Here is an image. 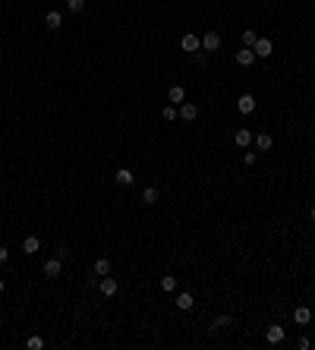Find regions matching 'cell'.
Here are the masks:
<instances>
[{"instance_id": "obj_1", "label": "cell", "mask_w": 315, "mask_h": 350, "mask_svg": "<svg viewBox=\"0 0 315 350\" xmlns=\"http://www.w3.org/2000/svg\"><path fill=\"white\" fill-rule=\"evenodd\" d=\"M98 291H101V293H104V297H107V300H111V297H117V291H120V284H117V278H111V274H104V278H101V281H98Z\"/></svg>"}, {"instance_id": "obj_2", "label": "cell", "mask_w": 315, "mask_h": 350, "mask_svg": "<svg viewBox=\"0 0 315 350\" xmlns=\"http://www.w3.org/2000/svg\"><path fill=\"white\" fill-rule=\"evenodd\" d=\"M44 278H60V272H63V259H60V255H54V259H48L44 262Z\"/></svg>"}, {"instance_id": "obj_3", "label": "cell", "mask_w": 315, "mask_h": 350, "mask_svg": "<svg viewBox=\"0 0 315 350\" xmlns=\"http://www.w3.org/2000/svg\"><path fill=\"white\" fill-rule=\"evenodd\" d=\"M177 117H180V120H186V123H192V120L199 117V107L192 104V101H183V104L177 107Z\"/></svg>"}, {"instance_id": "obj_4", "label": "cell", "mask_w": 315, "mask_h": 350, "mask_svg": "<svg viewBox=\"0 0 315 350\" xmlns=\"http://www.w3.org/2000/svg\"><path fill=\"white\" fill-rule=\"evenodd\" d=\"M202 51H208V54L221 51V35H218V32H205V35H202Z\"/></svg>"}, {"instance_id": "obj_5", "label": "cell", "mask_w": 315, "mask_h": 350, "mask_svg": "<svg viewBox=\"0 0 315 350\" xmlns=\"http://www.w3.org/2000/svg\"><path fill=\"white\" fill-rule=\"evenodd\" d=\"M256 104H259V101H256V95H249V92L237 98V111L240 114H252V111H256Z\"/></svg>"}, {"instance_id": "obj_6", "label": "cell", "mask_w": 315, "mask_h": 350, "mask_svg": "<svg viewBox=\"0 0 315 350\" xmlns=\"http://www.w3.org/2000/svg\"><path fill=\"white\" fill-rule=\"evenodd\" d=\"M180 48H183L186 54H199V48H202V38H199V35H192V32H189V35H183Z\"/></svg>"}, {"instance_id": "obj_7", "label": "cell", "mask_w": 315, "mask_h": 350, "mask_svg": "<svg viewBox=\"0 0 315 350\" xmlns=\"http://www.w3.org/2000/svg\"><path fill=\"white\" fill-rule=\"evenodd\" d=\"M252 51H256V57H271V54H274V44H271V38H259V41L256 44H252Z\"/></svg>"}, {"instance_id": "obj_8", "label": "cell", "mask_w": 315, "mask_h": 350, "mask_svg": "<svg viewBox=\"0 0 315 350\" xmlns=\"http://www.w3.org/2000/svg\"><path fill=\"white\" fill-rule=\"evenodd\" d=\"M233 142H237V149H249L252 145V133L246 130V126H240V130L233 133Z\"/></svg>"}, {"instance_id": "obj_9", "label": "cell", "mask_w": 315, "mask_h": 350, "mask_svg": "<svg viewBox=\"0 0 315 350\" xmlns=\"http://www.w3.org/2000/svg\"><path fill=\"white\" fill-rule=\"evenodd\" d=\"M265 341L268 344H284V328L280 325H268L265 328Z\"/></svg>"}, {"instance_id": "obj_10", "label": "cell", "mask_w": 315, "mask_h": 350, "mask_svg": "<svg viewBox=\"0 0 315 350\" xmlns=\"http://www.w3.org/2000/svg\"><path fill=\"white\" fill-rule=\"evenodd\" d=\"M167 101L180 107V104L186 101V89H183V85H170V89H167Z\"/></svg>"}, {"instance_id": "obj_11", "label": "cell", "mask_w": 315, "mask_h": 350, "mask_svg": "<svg viewBox=\"0 0 315 350\" xmlns=\"http://www.w3.org/2000/svg\"><path fill=\"white\" fill-rule=\"evenodd\" d=\"M173 303H177V309H180V312H189V309L196 306V297H192V293H186V291H183V293H180V297L173 300Z\"/></svg>"}, {"instance_id": "obj_12", "label": "cell", "mask_w": 315, "mask_h": 350, "mask_svg": "<svg viewBox=\"0 0 315 350\" xmlns=\"http://www.w3.org/2000/svg\"><path fill=\"white\" fill-rule=\"evenodd\" d=\"M233 60H237L240 66H252V60H256V51H252V48H243V51L233 54Z\"/></svg>"}, {"instance_id": "obj_13", "label": "cell", "mask_w": 315, "mask_h": 350, "mask_svg": "<svg viewBox=\"0 0 315 350\" xmlns=\"http://www.w3.org/2000/svg\"><path fill=\"white\" fill-rule=\"evenodd\" d=\"M158 199H161L158 186H145V190H142V205H158Z\"/></svg>"}, {"instance_id": "obj_14", "label": "cell", "mask_w": 315, "mask_h": 350, "mask_svg": "<svg viewBox=\"0 0 315 350\" xmlns=\"http://www.w3.org/2000/svg\"><path fill=\"white\" fill-rule=\"evenodd\" d=\"M113 180H117L120 186H132V183H136V177H132V171H130V167H120V171L113 174Z\"/></svg>"}, {"instance_id": "obj_15", "label": "cell", "mask_w": 315, "mask_h": 350, "mask_svg": "<svg viewBox=\"0 0 315 350\" xmlns=\"http://www.w3.org/2000/svg\"><path fill=\"white\" fill-rule=\"evenodd\" d=\"M293 322H296V325H309V322H312V309H309V306H296Z\"/></svg>"}, {"instance_id": "obj_16", "label": "cell", "mask_w": 315, "mask_h": 350, "mask_svg": "<svg viewBox=\"0 0 315 350\" xmlns=\"http://www.w3.org/2000/svg\"><path fill=\"white\" fill-rule=\"evenodd\" d=\"M38 250H41V240L35 237V233H32V237H25L22 240V253H29V255H35Z\"/></svg>"}, {"instance_id": "obj_17", "label": "cell", "mask_w": 315, "mask_h": 350, "mask_svg": "<svg viewBox=\"0 0 315 350\" xmlns=\"http://www.w3.org/2000/svg\"><path fill=\"white\" fill-rule=\"evenodd\" d=\"M252 142H256V149H259V152H268V149L274 145V139L268 136V133H259V136H252Z\"/></svg>"}, {"instance_id": "obj_18", "label": "cell", "mask_w": 315, "mask_h": 350, "mask_svg": "<svg viewBox=\"0 0 315 350\" xmlns=\"http://www.w3.org/2000/svg\"><path fill=\"white\" fill-rule=\"evenodd\" d=\"M44 25H48V29H51V32H57V29H60V25H63V16H60V13H57V10H51V13H48V16H44Z\"/></svg>"}, {"instance_id": "obj_19", "label": "cell", "mask_w": 315, "mask_h": 350, "mask_svg": "<svg viewBox=\"0 0 315 350\" xmlns=\"http://www.w3.org/2000/svg\"><path fill=\"white\" fill-rule=\"evenodd\" d=\"M95 274L98 278H104V274H111V259H107V255H101V259H95Z\"/></svg>"}, {"instance_id": "obj_20", "label": "cell", "mask_w": 315, "mask_h": 350, "mask_svg": "<svg viewBox=\"0 0 315 350\" xmlns=\"http://www.w3.org/2000/svg\"><path fill=\"white\" fill-rule=\"evenodd\" d=\"M230 322H233V315H218V319L208 325V331H221V328H227Z\"/></svg>"}, {"instance_id": "obj_21", "label": "cell", "mask_w": 315, "mask_h": 350, "mask_svg": "<svg viewBox=\"0 0 315 350\" xmlns=\"http://www.w3.org/2000/svg\"><path fill=\"white\" fill-rule=\"evenodd\" d=\"M25 347H29V350H44V338H38V334H29V338H25Z\"/></svg>"}, {"instance_id": "obj_22", "label": "cell", "mask_w": 315, "mask_h": 350, "mask_svg": "<svg viewBox=\"0 0 315 350\" xmlns=\"http://www.w3.org/2000/svg\"><path fill=\"white\" fill-rule=\"evenodd\" d=\"M161 291H177V278H173V274H164V278H161Z\"/></svg>"}, {"instance_id": "obj_23", "label": "cell", "mask_w": 315, "mask_h": 350, "mask_svg": "<svg viewBox=\"0 0 315 350\" xmlns=\"http://www.w3.org/2000/svg\"><path fill=\"white\" fill-rule=\"evenodd\" d=\"M256 41H259V35H256L252 29H246V32H243V48H252Z\"/></svg>"}, {"instance_id": "obj_24", "label": "cell", "mask_w": 315, "mask_h": 350, "mask_svg": "<svg viewBox=\"0 0 315 350\" xmlns=\"http://www.w3.org/2000/svg\"><path fill=\"white\" fill-rule=\"evenodd\" d=\"M161 117H164L167 123H170V120H177V104H167L164 111H161Z\"/></svg>"}, {"instance_id": "obj_25", "label": "cell", "mask_w": 315, "mask_h": 350, "mask_svg": "<svg viewBox=\"0 0 315 350\" xmlns=\"http://www.w3.org/2000/svg\"><path fill=\"white\" fill-rule=\"evenodd\" d=\"M82 6H85V0H66V10L70 13H82Z\"/></svg>"}, {"instance_id": "obj_26", "label": "cell", "mask_w": 315, "mask_h": 350, "mask_svg": "<svg viewBox=\"0 0 315 350\" xmlns=\"http://www.w3.org/2000/svg\"><path fill=\"white\" fill-rule=\"evenodd\" d=\"M256 161H259V155H256V152H246V155H243V164H249V167H252Z\"/></svg>"}, {"instance_id": "obj_27", "label": "cell", "mask_w": 315, "mask_h": 350, "mask_svg": "<svg viewBox=\"0 0 315 350\" xmlns=\"http://www.w3.org/2000/svg\"><path fill=\"white\" fill-rule=\"evenodd\" d=\"M6 262H10V250H6V246H0V265H6Z\"/></svg>"}, {"instance_id": "obj_28", "label": "cell", "mask_w": 315, "mask_h": 350, "mask_svg": "<svg viewBox=\"0 0 315 350\" xmlns=\"http://www.w3.org/2000/svg\"><path fill=\"white\" fill-rule=\"evenodd\" d=\"M296 347H299V350H309V338H306V334H303V338L296 341Z\"/></svg>"}, {"instance_id": "obj_29", "label": "cell", "mask_w": 315, "mask_h": 350, "mask_svg": "<svg viewBox=\"0 0 315 350\" xmlns=\"http://www.w3.org/2000/svg\"><path fill=\"white\" fill-rule=\"evenodd\" d=\"M309 221H312V224H315V205L309 208Z\"/></svg>"}, {"instance_id": "obj_30", "label": "cell", "mask_w": 315, "mask_h": 350, "mask_svg": "<svg viewBox=\"0 0 315 350\" xmlns=\"http://www.w3.org/2000/svg\"><path fill=\"white\" fill-rule=\"evenodd\" d=\"M3 291H6V281H3V278H0V293H3Z\"/></svg>"}, {"instance_id": "obj_31", "label": "cell", "mask_w": 315, "mask_h": 350, "mask_svg": "<svg viewBox=\"0 0 315 350\" xmlns=\"http://www.w3.org/2000/svg\"><path fill=\"white\" fill-rule=\"evenodd\" d=\"M259 3H265V0H259Z\"/></svg>"}]
</instances>
